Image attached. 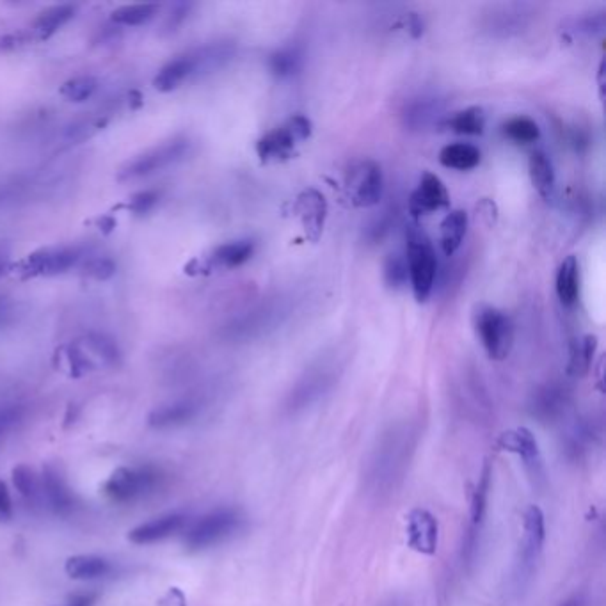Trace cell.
<instances>
[{
	"label": "cell",
	"instance_id": "cell-18",
	"mask_svg": "<svg viewBox=\"0 0 606 606\" xmlns=\"http://www.w3.org/2000/svg\"><path fill=\"white\" fill-rule=\"evenodd\" d=\"M569 406V393L562 386H546L539 391L532 402V415L539 422H557Z\"/></svg>",
	"mask_w": 606,
	"mask_h": 606
},
{
	"label": "cell",
	"instance_id": "cell-7",
	"mask_svg": "<svg viewBox=\"0 0 606 606\" xmlns=\"http://www.w3.org/2000/svg\"><path fill=\"white\" fill-rule=\"evenodd\" d=\"M244 523V516L239 511L217 509L194 523V527L185 535V544L194 551L207 550L239 534Z\"/></svg>",
	"mask_w": 606,
	"mask_h": 606
},
{
	"label": "cell",
	"instance_id": "cell-5",
	"mask_svg": "<svg viewBox=\"0 0 606 606\" xmlns=\"http://www.w3.org/2000/svg\"><path fill=\"white\" fill-rule=\"evenodd\" d=\"M491 484H493V470L486 464L480 473L477 487L471 495L470 521L463 537L461 546V562L463 569L470 571L479 559L484 528H486L487 509H489V495H491Z\"/></svg>",
	"mask_w": 606,
	"mask_h": 606
},
{
	"label": "cell",
	"instance_id": "cell-35",
	"mask_svg": "<svg viewBox=\"0 0 606 606\" xmlns=\"http://www.w3.org/2000/svg\"><path fill=\"white\" fill-rule=\"evenodd\" d=\"M86 343H88L89 349L104 361L105 365H111V367L120 365V347H118V343L112 340L111 336L104 335V333H89L86 336Z\"/></svg>",
	"mask_w": 606,
	"mask_h": 606
},
{
	"label": "cell",
	"instance_id": "cell-12",
	"mask_svg": "<svg viewBox=\"0 0 606 606\" xmlns=\"http://www.w3.org/2000/svg\"><path fill=\"white\" fill-rule=\"evenodd\" d=\"M336 370L335 367H320L313 368L308 374L304 375L303 379L297 383L296 388L288 397L287 407L290 413H299L308 407L313 406L315 402H319L327 391L335 386Z\"/></svg>",
	"mask_w": 606,
	"mask_h": 606
},
{
	"label": "cell",
	"instance_id": "cell-39",
	"mask_svg": "<svg viewBox=\"0 0 606 606\" xmlns=\"http://www.w3.org/2000/svg\"><path fill=\"white\" fill-rule=\"evenodd\" d=\"M13 480H15V486L20 495L27 498V500H34L38 496V480L34 471L29 466H18L13 470Z\"/></svg>",
	"mask_w": 606,
	"mask_h": 606
},
{
	"label": "cell",
	"instance_id": "cell-16",
	"mask_svg": "<svg viewBox=\"0 0 606 606\" xmlns=\"http://www.w3.org/2000/svg\"><path fill=\"white\" fill-rule=\"evenodd\" d=\"M82 258L79 248L43 249L29 258L27 272L31 276H57L70 271Z\"/></svg>",
	"mask_w": 606,
	"mask_h": 606
},
{
	"label": "cell",
	"instance_id": "cell-28",
	"mask_svg": "<svg viewBox=\"0 0 606 606\" xmlns=\"http://www.w3.org/2000/svg\"><path fill=\"white\" fill-rule=\"evenodd\" d=\"M112 571L111 562L95 555H77L66 562V573L73 580H95Z\"/></svg>",
	"mask_w": 606,
	"mask_h": 606
},
{
	"label": "cell",
	"instance_id": "cell-1",
	"mask_svg": "<svg viewBox=\"0 0 606 606\" xmlns=\"http://www.w3.org/2000/svg\"><path fill=\"white\" fill-rule=\"evenodd\" d=\"M420 436L418 423L411 420L393 423L379 436L363 470L368 495L386 500L399 491L411 470Z\"/></svg>",
	"mask_w": 606,
	"mask_h": 606
},
{
	"label": "cell",
	"instance_id": "cell-11",
	"mask_svg": "<svg viewBox=\"0 0 606 606\" xmlns=\"http://www.w3.org/2000/svg\"><path fill=\"white\" fill-rule=\"evenodd\" d=\"M496 445L500 450L518 455L534 487L541 489L544 486L546 471H544L543 454L534 432L527 427H516L511 431L502 432L500 438L496 439Z\"/></svg>",
	"mask_w": 606,
	"mask_h": 606
},
{
	"label": "cell",
	"instance_id": "cell-8",
	"mask_svg": "<svg viewBox=\"0 0 606 606\" xmlns=\"http://www.w3.org/2000/svg\"><path fill=\"white\" fill-rule=\"evenodd\" d=\"M191 143L184 137H175L171 141L159 144L155 148H150L146 152L137 155L136 159L130 160L118 173V180L121 182H130V180H139L146 176L155 175L162 169L173 166L176 162L184 159L189 152Z\"/></svg>",
	"mask_w": 606,
	"mask_h": 606
},
{
	"label": "cell",
	"instance_id": "cell-2",
	"mask_svg": "<svg viewBox=\"0 0 606 606\" xmlns=\"http://www.w3.org/2000/svg\"><path fill=\"white\" fill-rule=\"evenodd\" d=\"M544 543L546 518L539 507L532 505L523 518V532L509 578V592L514 598H523L532 587L543 559Z\"/></svg>",
	"mask_w": 606,
	"mask_h": 606
},
{
	"label": "cell",
	"instance_id": "cell-33",
	"mask_svg": "<svg viewBox=\"0 0 606 606\" xmlns=\"http://www.w3.org/2000/svg\"><path fill=\"white\" fill-rule=\"evenodd\" d=\"M75 6L70 4H63V6H56V8L48 9L45 13H41L40 18L36 20V31L40 32L43 38H47L50 34L59 31L63 25L68 24L75 16Z\"/></svg>",
	"mask_w": 606,
	"mask_h": 606
},
{
	"label": "cell",
	"instance_id": "cell-10",
	"mask_svg": "<svg viewBox=\"0 0 606 606\" xmlns=\"http://www.w3.org/2000/svg\"><path fill=\"white\" fill-rule=\"evenodd\" d=\"M345 191L354 207H375L383 198V169L374 160L354 162L345 176Z\"/></svg>",
	"mask_w": 606,
	"mask_h": 606
},
{
	"label": "cell",
	"instance_id": "cell-14",
	"mask_svg": "<svg viewBox=\"0 0 606 606\" xmlns=\"http://www.w3.org/2000/svg\"><path fill=\"white\" fill-rule=\"evenodd\" d=\"M407 544L411 550L432 557L438 551L439 523L427 509L416 507L406 516Z\"/></svg>",
	"mask_w": 606,
	"mask_h": 606
},
{
	"label": "cell",
	"instance_id": "cell-26",
	"mask_svg": "<svg viewBox=\"0 0 606 606\" xmlns=\"http://www.w3.org/2000/svg\"><path fill=\"white\" fill-rule=\"evenodd\" d=\"M528 173H530V180H532L537 194L543 200H550L551 194L555 191V180H557L550 157L541 150L532 153L528 160Z\"/></svg>",
	"mask_w": 606,
	"mask_h": 606
},
{
	"label": "cell",
	"instance_id": "cell-21",
	"mask_svg": "<svg viewBox=\"0 0 606 606\" xmlns=\"http://www.w3.org/2000/svg\"><path fill=\"white\" fill-rule=\"evenodd\" d=\"M580 287H582V276H580V262L576 256H567L560 264L555 280L557 296L562 306L573 308L580 299Z\"/></svg>",
	"mask_w": 606,
	"mask_h": 606
},
{
	"label": "cell",
	"instance_id": "cell-38",
	"mask_svg": "<svg viewBox=\"0 0 606 606\" xmlns=\"http://www.w3.org/2000/svg\"><path fill=\"white\" fill-rule=\"evenodd\" d=\"M404 116H406V123L409 127H427L429 123H432L439 116L438 102H434V100H418L415 104L409 105V109H407Z\"/></svg>",
	"mask_w": 606,
	"mask_h": 606
},
{
	"label": "cell",
	"instance_id": "cell-40",
	"mask_svg": "<svg viewBox=\"0 0 606 606\" xmlns=\"http://www.w3.org/2000/svg\"><path fill=\"white\" fill-rule=\"evenodd\" d=\"M86 274L96 281L111 280L112 276L116 274V264L107 256L93 258L86 264Z\"/></svg>",
	"mask_w": 606,
	"mask_h": 606
},
{
	"label": "cell",
	"instance_id": "cell-43",
	"mask_svg": "<svg viewBox=\"0 0 606 606\" xmlns=\"http://www.w3.org/2000/svg\"><path fill=\"white\" fill-rule=\"evenodd\" d=\"M24 416V407L22 406H4L0 407V439L4 438L9 431H13L16 423L22 420Z\"/></svg>",
	"mask_w": 606,
	"mask_h": 606
},
{
	"label": "cell",
	"instance_id": "cell-19",
	"mask_svg": "<svg viewBox=\"0 0 606 606\" xmlns=\"http://www.w3.org/2000/svg\"><path fill=\"white\" fill-rule=\"evenodd\" d=\"M185 523H187V518L184 514H168L164 518L155 519V521H150V523L132 530L128 539L136 544L157 543V541L178 534L185 527Z\"/></svg>",
	"mask_w": 606,
	"mask_h": 606
},
{
	"label": "cell",
	"instance_id": "cell-23",
	"mask_svg": "<svg viewBox=\"0 0 606 606\" xmlns=\"http://www.w3.org/2000/svg\"><path fill=\"white\" fill-rule=\"evenodd\" d=\"M466 232H468V214L464 210L448 212L439 226V244L445 256L455 255V251L463 244Z\"/></svg>",
	"mask_w": 606,
	"mask_h": 606
},
{
	"label": "cell",
	"instance_id": "cell-41",
	"mask_svg": "<svg viewBox=\"0 0 606 606\" xmlns=\"http://www.w3.org/2000/svg\"><path fill=\"white\" fill-rule=\"evenodd\" d=\"M66 354H68V363H70L72 374L75 375V377L88 374V372L93 370V363L89 361L88 356L84 354V351L80 349L79 345H70Z\"/></svg>",
	"mask_w": 606,
	"mask_h": 606
},
{
	"label": "cell",
	"instance_id": "cell-4",
	"mask_svg": "<svg viewBox=\"0 0 606 606\" xmlns=\"http://www.w3.org/2000/svg\"><path fill=\"white\" fill-rule=\"evenodd\" d=\"M310 136L311 121L303 114H296L258 139L256 155L264 164L285 162L294 157L297 146Z\"/></svg>",
	"mask_w": 606,
	"mask_h": 606
},
{
	"label": "cell",
	"instance_id": "cell-44",
	"mask_svg": "<svg viewBox=\"0 0 606 606\" xmlns=\"http://www.w3.org/2000/svg\"><path fill=\"white\" fill-rule=\"evenodd\" d=\"M576 31L583 32V34H589V36H591V34L594 36V34L605 31V15L599 13V15H591L587 16V18H583V20H580V22L576 24Z\"/></svg>",
	"mask_w": 606,
	"mask_h": 606
},
{
	"label": "cell",
	"instance_id": "cell-47",
	"mask_svg": "<svg viewBox=\"0 0 606 606\" xmlns=\"http://www.w3.org/2000/svg\"><path fill=\"white\" fill-rule=\"evenodd\" d=\"M559 606H587V596L582 592H576L573 596H569L566 601H562Z\"/></svg>",
	"mask_w": 606,
	"mask_h": 606
},
{
	"label": "cell",
	"instance_id": "cell-29",
	"mask_svg": "<svg viewBox=\"0 0 606 606\" xmlns=\"http://www.w3.org/2000/svg\"><path fill=\"white\" fill-rule=\"evenodd\" d=\"M198 413V404L192 400H182L169 406L159 407L150 415V425L152 427H171V425H180V423L189 422Z\"/></svg>",
	"mask_w": 606,
	"mask_h": 606
},
{
	"label": "cell",
	"instance_id": "cell-27",
	"mask_svg": "<svg viewBox=\"0 0 606 606\" xmlns=\"http://www.w3.org/2000/svg\"><path fill=\"white\" fill-rule=\"evenodd\" d=\"M480 159H482V153L479 148L470 143L447 144L439 152L441 166L455 169V171H471L479 166Z\"/></svg>",
	"mask_w": 606,
	"mask_h": 606
},
{
	"label": "cell",
	"instance_id": "cell-13",
	"mask_svg": "<svg viewBox=\"0 0 606 606\" xmlns=\"http://www.w3.org/2000/svg\"><path fill=\"white\" fill-rule=\"evenodd\" d=\"M450 208V194L443 180L434 173H423L418 187H416L411 198H409V212L415 219L423 216H431L439 210Z\"/></svg>",
	"mask_w": 606,
	"mask_h": 606
},
{
	"label": "cell",
	"instance_id": "cell-34",
	"mask_svg": "<svg viewBox=\"0 0 606 606\" xmlns=\"http://www.w3.org/2000/svg\"><path fill=\"white\" fill-rule=\"evenodd\" d=\"M159 6L157 4H132V6H123L112 13V22L118 25H127V27H136L150 22L153 16L157 15Z\"/></svg>",
	"mask_w": 606,
	"mask_h": 606
},
{
	"label": "cell",
	"instance_id": "cell-37",
	"mask_svg": "<svg viewBox=\"0 0 606 606\" xmlns=\"http://www.w3.org/2000/svg\"><path fill=\"white\" fill-rule=\"evenodd\" d=\"M96 88H98V82H96L95 77L80 75V77L64 82L61 95L70 102L80 104V102H86L88 98L95 95Z\"/></svg>",
	"mask_w": 606,
	"mask_h": 606
},
{
	"label": "cell",
	"instance_id": "cell-15",
	"mask_svg": "<svg viewBox=\"0 0 606 606\" xmlns=\"http://www.w3.org/2000/svg\"><path fill=\"white\" fill-rule=\"evenodd\" d=\"M294 214L303 224L304 235L310 242H319L326 226L327 201L317 189H306L297 196Z\"/></svg>",
	"mask_w": 606,
	"mask_h": 606
},
{
	"label": "cell",
	"instance_id": "cell-20",
	"mask_svg": "<svg viewBox=\"0 0 606 606\" xmlns=\"http://www.w3.org/2000/svg\"><path fill=\"white\" fill-rule=\"evenodd\" d=\"M43 487L50 507L57 514H68L75 507V498L56 464H48L43 470Z\"/></svg>",
	"mask_w": 606,
	"mask_h": 606
},
{
	"label": "cell",
	"instance_id": "cell-30",
	"mask_svg": "<svg viewBox=\"0 0 606 606\" xmlns=\"http://www.w3.org/2000/svg\"><path fill=\"white\" fill-rule=\"evenodd\" d=\"M447 127L459 136H482L486 130V114L482 107H468L448 118Z\"/></svg>",
	"mask_w": 606,
	"mask_h": 606
},
{
	"label": "cell",
	"instance_id": "cell-36",
	"mask_svg": "<svg viewBox=\"0 0 606 606\" xmlns=\"http://www.w3.org/2000/svg\"><path fill=\"white\" fill-rule=\"evenodd\" d=\"M384 283L391 290H402L409 283L406 255L393 253L384 262Z\"/></svg>",
	"mask_w": 606,
	"mask_h": 606
},
{
	"label": "cell",
	"instance_id": "cell-42",
	"mask_svg": "<svg viewBox=\"0 0 606 606\" xmlns=\"http://www.w3.org/2000/svg\"><path fill=\"white\" fill-rule=\"evenodd\" d=\"M160 194L157 191L137 192L132 196V200L128 203V208L134 214H148L157 203H159Z\"/></svg>",
	"mask_w": 606,
	"mask_h": 606
},
{
	"label": "cell",
	"instance_id": "cell-32",
	"mask_svg": "<svg viewBox=\"0 0 606 606\" xmlns=\"http://www.w3.org/2000/svg\"><path fill=\"white\" fill-rule=\"evenodd\" d=\"M301 64H303V52H301V48L297 47L281 48L278 52H274L269 59L271 72L280 79H288V77L296 75L301 70Z\"/></svg>",
	"mask_w": 606,
	"mask_h": 606
},
{
	"label": "cell",
	"instance_id": "cell-45",
	"mask_svg": "<svg viewBox=\"0 0 606 606\" xmlns=\"http://www.w3.org/2000/svg\"><path fill=\"white\" fill-rule=\"evenodd\" d=\"M191 8V4H178V6L171 11V15H169L168 22H166V29H168V31H175L176 27L182 24L185 18L189 16Z\"/></svg>",
	"mask_w": 606,
	"mask_h": 606
},
{
	"label": "cell",
	"instance_id": "cell-3",
	"mask_svg": "<svg viewBox=\"0 0 606 606\" xmlns=\"http://www.w3.org/2000/svg\"><path fill=\"white\" fill-rule=\"evenodd\" d=\"M406 262L409 285L418 303H425L431 297L438 274V260L431 239L418 224H411L406 233Z\"/></svg>",
	"mask_w": 606,
	"mask_h": 606
},
{
	"label": "cell",
	"instance_id": "cell-6",
	"mask_svg": "<svg viewBox=\"0 0 606 606\" xmlns=\"http://www.w3.org/2000/svg\"><path fill=\"white\" fill-rule=\"evenodd\" d=\"M162 473L153 466L120 468L105 482L104 493L112 502L130 503L153 495L162 484Z\"/></svg>",
	"mask_w": 606,
	"mask_h": 606
},
{
	"label": "cell",
	"instance_id": "cell-9",
	"mask_svg": "<svg viewBox=\"0 0 606 606\" xmlns=\"http://www.w3.org/2000/svg\"><path fill=\"white\" fill-rule=\"evenodd\" d=\"M475 329L487 356L495 361H503L514 345V327L503 311L493 306H482L475 315Z\"/></svg>",
	"mask_w": 606,
	"mask_h": 606
},
{
	"label": "cell",
	"instance_id": "cell-25",
	"mask_svg": "<svg viewBox=\"0 0 606 606\" xmlns=\"http://www.w3.org/2000/svg\"><path fill=\"white\" fill-rule=\"evenodd\" d=\"M255 255V242L251 239L232 240L214 249L210 256L212 265L219 269H237L246 264Z\"/></svg>",
	"mask_w": 606,
	"mask_h": 606
},
{
	"label": "cell",
	"instance_id": "cell-50",
	"mask_svg": "<svg viewBox=\"0 0 606 606\" xmlns=\"http://www.w3.org/2000/svg\"><path fill=\"white\" fill-rule=\"evenodd\" d=\"M4 315H6V308H4L2 304H0V320H2V317H4Z\"/></svg>",
	"mask_w": 606,
	"mask_h": 606
},
{
	"label": "cell",
	"instance_id": "cell-46",
	"mask_svg": "<svg viewBox=\"0 0 606 606\" xmlns=\"http://www.w3.org/2000/svg\"><path fill=\"white\" fill-rule=\"evenodd\" d=\"M11 519V498H9L8 487L0 480V523Z\"/></svg>",
	"mask_w": 606,
	"mask_h": 606
},
{
	"label": "cell",
	"instance_id": "cell-22",
	"mask_svg": "<svg viewBox=\"0 0 606 606\" xmlns=\"http://www.w3.org/2000/svg\"><path fill=\"white\" fill-rule=\"evenodd\" d=\"M599 443L598 427L594 423L582 420L576 422L571 431L567 432L564 448L571 461H580L591 454Z\"/></svg>",
	"mask_w": 606,
	"mask_h": 606
},
{
	"label": "cell",
	"instance_id": "cell-49",
	"mask_svg": "<svg viewBox=\"0 0 606 606\" xmlns=\"http://www.w3.org/2000/svg\"><path fill=\"white\" fill-rule=\"evenodd\" d=\"M379 606H411V603H409V599L395 596V598L388 599V601H384L383 605Z\"/></svg>",
	"mask_w": 606,
	"mask_h": 606
},
{
	"label": "cell",
	"instance_id": "cell-17",
	"mask_svg": "<svg viewBox=\"0 0 606 606\" xmlns=\"http://www.w3.org/2000/svg\"><path fill=\"white\" fill-rule=\"evenodd\" d=\"M196 73H198V68H196L194 54L187 52L184 56L175 57L168 64H164L157 73V77L153 79V86L160 93H171Z\"/></svg>",
	"mask_w": 606,
	"mask_h": 606
},
{
	"label": "cell",
	"instance_id": "cell-31",
	"mask_svg": "<svg viewBox=\"0 0 606 606\" xmlns=\"http://www.w3.org/2000/svg\"><path fill=\"white\" fill-rule=\"evenodd\" d=\"M503 136L516 144H532L539 141L541 128L528 116H514L503 123Z\"/></svg>",
	"mask_w": 606,
	"mask_h": 606
},
{
	"label": "cell",
	"instance_id": "cell-24",
	"mask_svg": "<svg viewBox=\"0 0 606 606\" xmlns=\"http://www.w3.org/2000/svg\"><path fill=\"white\" fill-rule=\"evenodd\" d=\"M598 352V338L594 335H583L571 343L569 361H567V375L571 377H585L591 372L594 356Z\"/></svg>",
	"mask_w": 606,
	"mask_h": 606
},
{
	"label": "cell",
	"instance_id": "cell-48",
	"mask_svg": "<svg viewBox=\"0 0 606 606\" xmlns=\"http://www.w3.org/2000/svg\"><path fill=\"white\" fill-rule=\"evenodd\" d=\"M95 601V596H77L72 599L70 606H91Z\"/></svg>",
	"mask_w": 606,
	"mask_h": 606
}]
</instances>
